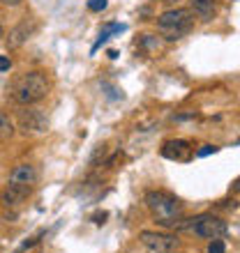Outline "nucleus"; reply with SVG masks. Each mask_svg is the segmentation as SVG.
I'll use <instances>...</instances> for the list:
<instances>
[{
	"label": "nucleus",
	"instance_id": "1",
	"mask_svg": "<svg viewBox=\"0 0 240 253\" xmlns=\"http://www.w3.org/2000/svg\"><path fill=\"white\" fill-rule=\"evenodd\" d=\"M49 94V79L44 72H26L21 74L12 85V97L19 106H33Z\"/></svg>",
	"mask_w": 240,
	"mask_h": 253
},
{
	"label": "nucleus",
	"instance_id": "2",
	"mask_svg": "<svg viewBox=\"0 0 240 253\" xmlns=\"http://www.w3.org/2000/svg\"><path fill=\"white\" fill-rule=\"evenodd\" d=\"M194 16L196 14L189 7H176L167 9L157 16V28H160V37L164 42H178L182 40L194 26Z\"/></svg>",
	"mask_w": 240,
	"mask_h": 253
},
{
	"label": "nucleus",
	"instance_id": "3",
	"mask_svg": "<svg viewBox=\"0 0 240 253\" xmlns=\"http://www.w3.org/2000/svg\"><path fill=\"white\" fill-rule=\"evenodd\" d=\"M143 203L162 226L174 228L176 221L182 219V203L167 191H148L143 196Z\"/></svg>",
	"mask_w": 240,
	"mask_h": 253
},
{
	"label": "nucleus",
	"instance_id": "4",
	"mask_svg": "<svg viewBox=\"0 0 240 253\" xmlns=\"http://www.w3.org/2000/svg\"><path fill=\"white\" fill-rule=\"evenodd\" d=\"M174 228L189 230V233H194L201 240H220L229 230L227 221L222 219V216H215V214H199L194 219H180L174 223Z\"/></svg>",
	"mask_w": 240,
	"mask_h": 253
},
{
	"label": "nucleus",
	"instance_id": "5",
	"mask_svg": "<svg viewBox=\"0 0 240 253\" xmlns=\"http://www.w3.org/2000/svg\"><path fill=\"white\" fill-rule=\"evenodd\" d=\"M139 240H141V244H143V247L150 249V251H155V253H169V251H176V249L180 247L178 235H174V233L141 230Z\"/></svg>",
	"mask_w": 240,
	"mask_h": 253
},
{
	"label": "nucleus",
	"instance_id": "6",
	"mask_svg": "<svg viewBox=\"0 0 240 253\" xmlns=\"http://www.w3.org/2000/svg\"><path fill=\"white\" fill-rule=\"evenodd\" d=\"M16 122H19V129L26 133V136H40V133H44L49 129L47 115L42 113V111H37V108H30V106H23V111H19Z\"/></svg>",
	"mask_w": 240,
	"mask_h": 253
},
{
	"label": "nucleus",
	"instance_id": "7",
	"mask_svg": "<svg viewBox=\"0 0 240 253\" xmlns=\"http://www.w3.org/2000/svg\"><path fill=\"white\" fill-rule=\"evenodd\" d=\"M35 30H37V21L35 19H23L21 23H16V26L9 30V35H7V48L9 51H14V48H19V46H23L30 37L35 35Z\"/></svg>",
	"mask_w": 240,
	"mask_h": 253
},
{
	"label": "nucleus",
	"instance_id": "8",
	"mask_svg": "<svg viewBox=\"0 0 240 253\" xmlns=\"http://www.w3.org/2000/svg\"><path fill=\"white\" fill-rule=\"evenodd\" d=\"M30 189L33 187H23V184H12L7 182L2 191H0V203L5 207H21L26 203V198L30 196Z\"/></svg>",
	"mask_w": 240,
	"mask_h": 253
},
{
	"label": "nucleus",
	"instance_id": "9",
	"mask_svg": "<svg viewBox=\"0 0 240 253\" xmlns=\"http://www.w3.org/2000/svg\"><path fill=\"white\" fill-rule=\"evenodd\" d=\"M160 152L164 159L187 161L192 157V145H189V140H185V138H174V140H167V143L162 145Z\"/></svg>",
	"mask_w": 240,
	"mask_h": 253
},
{
	"label": "nucleus",
	"instance_id": "10",
	"mask_svg": "<svg viewBox=\"0 0 240 253\" xmlns=\"http://www.w3.org/2000/svg\"><path fill=\"white\" fill-rule=\"evenodd\" d=\"M9 182L12 184H23V187H33L37 182V168L33 164H16L9 173Z\"/></svg>",
	"mask_w": 240,
	"mask_h": 253
},
{
	"label": "nucleus",
	"instance_id": "11",
	"mask_svg": "<svg viewBox=\"0 0 240 253\" xmlns=\"http://www.w3.org/2000/svg\"><path fill=\"white\" fill-rule=\"evenodd\" d=\"M192 12L201 21H210L215 16V0H192Z\"/></svg>",
	"mask_w": 240,
	"mask_h": 253
},
{
	"label": "nucleus",
	"instance_id": "12",
	"mask_svg": "<svg viewBox=\"0 0 240 253\" xmlns=\"http://www.w3.org/2000/svg\"><path fill=\"white\" fill-rule=\"evenodd\" d=\"M139 46L143 48V51H148V53H157V51L162 48V40L157 37V35H141Z\"/></svg>",
	"mask_w": 240,
	"mask_h": 253
},
{
	"label": "nucleus",
	"instance_id": "13",
	"mask_svg": "<svg viewBox=\"0 0 240 253\" xmlns=\"http://www.w3.org/2000/svg\"><path fill=\"white\" fill-rule=\"evenodd\" d=\"M14 136V122L5 111H0V140H9Z\"/></svg>",
	"mask_w": 240,
	"mask_h": 253
},
{
	"label": "nucleus",
	"instance_id": "14",
	"mask_svg": "<svg viewBox=\"0 0 240 253\" xmlns=\"http://www.w3.org/2000/svg\"><path fill=\"white\" fill-rule=\"evenodd\" d=\"M206 253H227V244L222 240H210L206 247Z\"/></svg>",
	"mask_w": 240,
	"mask_h": 253
},
{
	"label": "nucleus",
	"instance_id": "15",
	"mask_svg": "<svg viewBox=\"0 0 240 253\" xmlns=\"http://www.w3.org/2000/svg\"><path fill=\"white\" fill-rule=\"evenodd\" d=\"M215 152H220V147H217V145H210V143H208V145H201L194 154H196L199 159H203V157H210V154H215Z\"/></svg>",
	"mask_w": 240,
	"mask_h": 253
},
{
	"label": "nucleus",
	"instance_id": "16",
	"mask_svg": "<svg viewBox=\"0 0 240 253\" xmlns=\"http://www.w3.org/2000/svg\"><path fill=\"white\" fill-rule=\"evenodd\" d=\"M109 7V0H88V9L90 12H104Z\"/></svg>",
	"mask_w": 240,
	"mask_h": 253
},
{
	"label": "nucleus",
	"instance_id": "17",
	"mask_svg": "<svg viewBox=\"0 0 240 253\" xmlns=\"http://www.w3.org/2000/svg\"><path fill=\"white\" fill-rule=\"evenodd\" d=\"M217 207H224V210H236V207H238V203H236L234 198H227V200H220V203H217Z\"/></svg>",
	"mask_w": 240,
	"mask_h": 253
},
{
	"label": "nucleus",
	"instance_id": "18",
	"mask_svg": "<svg viewBox=\"0 0 240 253\" xmlns=\"http://www.w3.org/2000/svg\"><path fill=\"white\" fill-rule=\"evenodd\" d=\"M9 67H12L9 55H0V72H9Z\"/></svg>",
	"mask_w": 240,
	"mask_h": 253
},
{
	"label": "nucleus",
	"instance_id": "19",
	"mask_svg": "<svg viewBox=\"0 0 240 253\" xmlns=\"http://www.w3.org/2000/svg\"><path fill=\"white\" fill-rule=\"evenodd\" d=\"M2 5H7V7H16V5H21L23 0H0Z\"/></svg>",
	"mask_w": 240,
	"mask_h": 253
},
{
	"label": "nucleus",
	"instance_id": "20",
	"mask_svg": "<svg viewBox=\"0 0 240 253\" xmlns=\"http://www.w3.org/2000/svg\"><path fill=\"white\" fill-rule=\"evenodd\" d=\"M231 191L240 193V177H236V180H234V184H231Z\"/></svg>",
	"mask_w": 240,
	"mask_h": 253
},
{
	"label": "nucleus",
	"instance_id": "21",
	"mask_svg": "<svg viewBox=\"0 0 240 253\" xmlns=\"http://www.w3.org/2000/svg\"><path fill=\"white\" fill-rule=\"evenodd\" d=\"M0 37H5V28H2V23H0Z\"/></svg>",
	"mask_w": 240,
	"mask_h": 253
}]
</instances>
